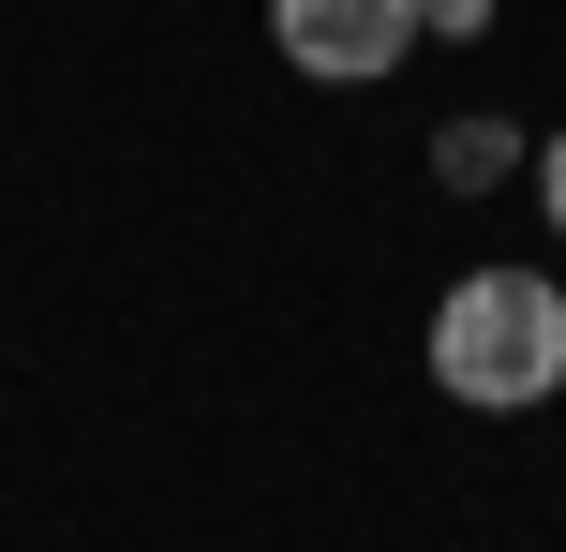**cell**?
<instances>
[{"mask_svg": "<svg viewBox=\"0 0 566 552\" xmlns=\"http://www.w3.org/2000/svg\"><path fill=\"white\" fill-rule=\"evenodd\" d=\"M537 225L566 239V119H552V135H537Z\"/></svg>", "mask_w": 566, "mask_h": 552, "instance_id": "obj_5", "label": "cell"}, {"mask_svg": "<svg viewBox=\"0 0 566 552\" xmlns=\"http://www.w3.org/2000/svg\"><path fill=\"white\" fill-rule=\"evenodd\" d=\"M492 30V0H418V45H478Z\"/></svg>", "mask_w": 566, "mask_h": 552, "instance_id": "obj_4", "label": "cell"}, {"mask_svg": "<svg viewBox=\"0 0 566 552\" xmlns=\"http://www.w3.org/2000/svg\"><path fill=\"white\" fill-rule=\"evenodd\" d=\"M432 388L478 418H522L566 388V284L552 269H462L432 299Z\"/></svg>", "mask_w": 566, "mask_h": 552, "instance_id": "obj_1", "label": "cell"}, {"mask_svg": "<svg viewBox=\"0 0 566 552\" xmlns=\"http://www.w3.org/2000/svg\"><path fill=\"white\" fill-rule=\"evenodd\" d=\"M507 165H537V149H522L507 119H448V135H432V179H448V195H492Z\"/></svg>", "mask_w": 566, "mask_h": 552, "instance_id": "obj_3", "label": "cell"}, {"mask_svg": "<svg viewBox=\"0 0 566 552\" xmlns=\"http://www.w3.org/2000/svg\"><path fill=\"white\" fill-rule=\"evenodd\" d=\"M269 45L313 90H373L418 60V0H269Z\"/></svg>", "mask_w": 566, "mask_h": 552, "instance_id": "obj_2", "label": "cell"}]
</instances>
